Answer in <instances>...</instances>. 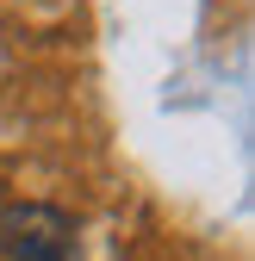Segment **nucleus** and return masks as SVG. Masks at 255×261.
<instances>
[{"instance_id":"f257e3e1","label":"nucleus","mask_w":255,"mask_h":261,"mask_svg":"<svg viewBox=\"0 0 255 261\" xmlns=\"http://www.w3.org/2000/svg\"><path fill=\"white\" fill-rule=\"evenodd\" d=\"M0 255L7 261H81V230L62 205L7 199L0 205Z\"/></svg>"}]
</instances>
